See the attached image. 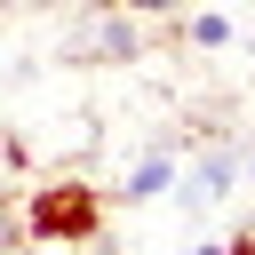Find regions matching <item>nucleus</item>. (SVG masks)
Here are the masks:
<instances>
[{
  "mask_svg": "<svg viewBox=\"0 0 255 255\" xmlns=\"http://www.w3.org/2000/svg\"><path fill=\"white\" fill-rule=\"evenodd\" d=\"M24 239L32 247H96L104 239V191L88 175H48L24 191Z\"/></svg>",
  "mask_w": 255,
  "mask_h": 255,
  "instance_id": "1",
  "label": "nucleus"
},
{
  "mask_svg": "<svg viewBox=\"0 0 255 255\" xmlns=\"http://www.w3.org/2000/svg\"><path fill=\"white\" fill-rule=\"evenodd\" d=\"M175 191L183 199H231L239 191V143H207L175 167Z\"/></svg>",
  "mask_w": 255,
  "mask_h": 255,
  "instance_id": "2",
  "label": "nucleus"
},
{
  "mask_svg": "<svg viewBox=\"0 0 255 255\" xmlns=\"http://www.w3.org/2000/svg\"><path fill=\"white\" fill-rule=\"evenodd\" d=\"M175 167H183V143H151L135 167H128V183H120V199L128 207H151L159 191H175Z\"/></svg>",
  "mask_w": 255,
  "mask_h": 255,
  "instance_id": "3",
  "label": "nucleus"
},
{
  "mask_svg": "<svg viewBox=\"0 0 255 255\" xmlns=\"http://www.w3.org/2000/svg\"><path fill=\"white\" fill-rule=\"evenodd\" d=\"M135 48H143V32H135V16H120V8H104V24H96V56H112V64H135Z\"/></svg>",
  "mask_w": 255,
  "mask_h": 255,
  "instance_id": "4",
  "label": "nucleus"
},
{
  "mask_svg": "<svg viewBox=\"0 0 255 255\" xmlns=\"http://www.w3.org/2000/svg\"><path fill=\"white\" fill-rule=\"evenodd\" d=\"M191 48H231V16L199 8V16H191Z\"/></svg>",
  "mask_w": 255,
  "mask_h": 255,
  "instance_id": "5",
  "label": "nucleus"
},
{
  "mask_svg": "<svg viewBox=\"0 0 255 255\" xmlns=\"http://www.w3.org/2000/svg\"><path fill=\"white\" fill-rule=\"evenodd\" d=\"M96 8H120V16H167V8H183V0H96Z\"/></svg>",
  "mask_w": 255,
  "mask_h": 255,
  "instance_id": "6",
  "label": "nucleus"
},
{
  "mask_svg": "<svg viewBox=\"0 0 255 255\" xmlns=\"http://www.w3.org/2000/svg\"><path fill=\"white\" fill-rule=\"evenodd\" d=\"M215 255H255V231H231V239H215Z\"/></svg>",
  "mask_w": 255,
  "mask_h": 255,
  "instance_id": "7",
  "label": "nucleus"
}]
</instances>
